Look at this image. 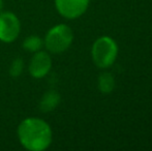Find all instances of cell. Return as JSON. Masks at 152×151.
Segmentation results:
<instances>
[{
	"instance_id": "3",
	"label": "cell",
	"mask_w": 152,
	"mask_h": 151,
	"mask_svg": "<svg viewBox=\"0 0 152 151\" xmlns=\"http://www.w3.org/2000/svg\"><path fill=\"white\" fill-rule=\"evenodd\" d=\"M72 31L67 25L59 24L53 27L46 36V47L50 52L58 54L70 46L72 42Z\"/></svg>"
},
{
	"instance_id": "6",
	"label": "cell",
	"mask_w": 152,
	"mask_h": 151,
	"mask_svg": "<svg viewBox=\"0 0 152 151\" xmlns=\"http://www.w3.org/2000/svg\"><path fill=\"white\" fill-rule=\"evenodd\" d=\"M51 65H52V61H51L48 53L38 51L32 57L30 65H29V71H30L32 77L39 79L49 73Z\"/></svg>"
},
{
	"instance_id": "9",
	"label": "cell",
	"mask_w": 152,
	"mask_h": 151,
	"mask_svg": "<svg viewBox=\"0 0 152 151\" xmlns=\"http://www.w3.org/2000/svg\"><path fill=\"white\" fill-rule=\"evenodd\" d=\"M42 46V40L38 36L32 35L24 40L23 42V47L25 50L29 51V52H38Z\"/></svg>"
},
{
	"instance_id": "4",
	"label": "cell",
	"mask_w": 152,
	"mask_h": 151,
	"mask_svg": "<svg viewBox=\"0 0 152 151\" xmlns=\"http://www.w3.org/2000/svg\"><path fill=\"white\" fill-rule=\"evenodd\" d=\"M20 33V22L12 12L0 14V40L14 42Z\"/></svg>"
},
{
	"instance_id": "5",
	"label": "cell",
	"mask_w": 152,
	"mask_h": 151,
	"mask_svg": "<svg viewBox=\"0 0 152 151\" xmlns=\"http://www.w3.org/2000/svg\"><path fill=\"white\" fill-rule=\"evenodd\" d=\"M57 10L67 19L82 16L88 7L89 0H55Z\"/></svg>"
},
{
	"instance_id": "8",
	"label": "cell",
	"mask_w": 152,
	"mask_h": 151,
	"mask_svg": "<svg viewBox=\"0 0 152 151\" xmlns=\"http://www.w3.org/2000/svg\"><path fill=\"white\" fill-rule=\"evenodd\" d=\"M115 81L110 73L102 74L98 79V87L102 93H110L114 89Z\"/></svg>"
},
{
	"instance_id": "11",
	"label": "cell",
	"mask_w": 152,
	"mask_h": 151,
	"mask_svg": "<svg viewBox=\"0 0 152 151\" xmlns=\"http://www.w3.org/2000/svg\"><path fill=\"white\" fill-rule=\"evenodd\" d=\"M2 7H3V2L2 0H0V9H2Z\"/></svg>"
},
{
	"instance_id": "2",
	"label": "cell",
	"mask_w": 152,
	"mask_h": 151,
	"mask_svg": "<svg viewBox=\"0 0 152 151\" xmlns=\"http://www.w3.org/2000/svg\"><path fill=\"white\" fill-rule=\"evenodd\" d=\"M117 44L109 36L98 38L92 47V58L98 67L106 69L113 64L117 56Z\"/></svg>"
},
{
	"instance_id": "7",
	"label": "cell",
	"mask_w": 152,
	"mask_h": 151,
	"mask_svg": "<svg viewBox=\"0 0 152 151\" xmlns=\"http://www.w3.org/2000/svg\"><path fill=\"white\" fill-rule=\"evenodd\" d=\"M59 101H60V95L54 90L48 91L45 93L42 96V101H40V110L42 112H50L53 111L55 108L58 106Z\"/></svg>"
},
{
	"instance_id": "10",
	"label": "cell",
	"mask_w": 152,
	"mask_h": 151,
	"mask_svg": "<svg viewBox=\"0 0 152 151\" xmlns=\"http://www.w3.org/2000/svg\"><path fill=\"white\" fill-rule=\"evenodd\" d=\"M22 71H23V61H22V59H20V58L16 59V60L12 62V67H10V75H12V77H15V78H17V77H19L21 75Z\"/></svg>"
},
{
	"instance_id": "1",
	"label": "cell",
	"mask_w": 152,
	"mask_h": 151,
	"mask_svg": "<svg viewBox=\"0 0 152 151\" xmlns=\"http://www.w3.org/2000/svg\"><path fill=\"white\" fill-rule=\"evenodd\" d=\"M21 144L31 151H42L52 142V131L47 122L38 118H28L22 121L18 128Z\"/></svg>"
}]
</instances>
